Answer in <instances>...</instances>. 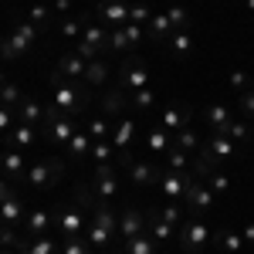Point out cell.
<instances>
[{"instance_id": "1", "label": "cell", "mask_w": 254, "mask_h": 254, "mask_svg": "<svg viewBox=\"0 0 254 254\" xmlns=\"http://www.w3.org/2000/svg\"><path fill=\"white\" fill-rule=\"evenodd\" d=\"M51 88H55V105H58L61 112L68 119H78L85 109H88V92H85V85H78L75 78H64L58 68L51 71Z\"/></svg>"}, {"instance_id": "2", "label": "cell", "mask_w": 254, "mask_h": 254, "mask_svg": "<svg viewBox=\"0 0 254 254\" xmlns=\"http://www.w3.org/2000/svg\"><path fill=\"white\" fill-rule=\"evenodd\" d=\"M75 132H78V129H75V119H68V116H64V112L58 109V105L51 102V105L44 109V122H41V136L48 139L51 146H61V149H64V146H68V139L75 136Z\"/></svg>"}, {"instance_id": "3", "label": "cell", "mask_w": 254, "mask_h": 254, "mask_svg": "<svg viewBox=\"0 0 254 254\" xmlns=\"http://www.w3.org/2000/svg\"><path fill=\"white\" fill-rule=\"evenodd\" d=\"M119 166H126V173H129V180L136 187H159V180H163V170H156L146 159H136L132 149H122L119 153Z\"/></svg>"}, {"instance_id": "4", "label": "cell", "mask_w": 254, "mask_h": 254, "mask_svg": "<svg viewBox=\"0 0 254 254\" xmlns=\"http://www.w3.org/2000/svg\"><path fill=\"white\" fill-rule=\"evenodd\" d=\"M24 180H27L31 187H38V190H48V187H55V183L64 180V159H61V156L38 159V163L24 173Z\"/></svg>"}, {"instance_id": "5", "label": "cell", "mask_w": 254, "mask_h": 254, "mask_svg": "<svg viewBox=\"0 0 254 254\" xmlns=\"http://www.w3.org/2000/svg\"><path fill=\"white\" fill-rule=\"evenodd\" d=\"M71 51L85 61H95L102 51H109V31H105V24H85L78 44H75Z\"/></svg>"}, {"instance_id": "6", "label": "cell", "mask_w": 254, "mask_h": 254, "mask_svg": "<svg viewBox=\"0 0 254 254\" xmlns=\"http://www.w3.org/2000/svg\"><path fill=\"white\" fill-rule=\"evenodd\" d=\"M207 244H210V227L203 224L200 214H190V220L180 227V248H183V254H200Z\"/></svg>"}, {"instance_id": "7", "label": "cell", "mask_w": 254, "mask_h": 254, "mask_svg": "<svg viewBox=\"0 0 254 254\" xmlns=\"http://www.w3.org/2000/svg\"><path fill=\"white\" fill-rule=\"evenodd\" d=\"M214 203H217V193L203 183V180H190L187 183V193H183V207L190 210V214H210L214 210Z\"/></svg>"}, {"instance_id": "8", "label": "cell", "mask_w": 254, "mask_h": 254, "mask_svg": "<svg viewBox=\"0 0 254 254\" xmlns=\"http://www.w3.org/2000/svg\"><path fill=\"white\" fill-rule=\"evenodd\" d=\"M51 224L61 237H81L85 231V207H55Z\"/></svg>"}, {"instance_id": "9", "label": "cell", "mask_w": 254, "mask_h": 254, "mask_svg": "<svg viewBox=\"0 0 254 254\" xmlns=\"http://www.w3.org/2000/svg\"><path fill=\"white\" fill-rule=\"evenodd\" d=\"M146 78H149V71L139 58H126L119 64V88L126 95H136L139 88H146Z\"/></svg>"}, {"instance_id": "10", "label": "cell", "mask_w": 254, "mask_h": 254, "mask_svg": "<svg viewBox=\"0 0 254 254\" xmlns=\"http://www.w3.org/2000/svg\"><path fill=\"white\" fill-rule=\"evenodd\" d=\"M88 190H92V196H98V200L119 196V176H116V170H112V163H98V170L92 173V180H88Z\"/></svg>"}, {"instance_id": "11", "label": "cell", "mask_w": 254, "mask_h": 254, "mask_svg": "<svg viewBox=\"0 0 254 254\" xmlns=\"http://www.w3.org/2000/svg\"><path fill=\"white\" fill-rule=\"evenodd\" d=\"M196 180L190 170H183V173H176V170H163V180H159V193L166 196V200H180L183 203V193H187V183Z\"/></svg>"}, {"instance_id": "12", "label": "cell", "mask_w": 254, "mask_h": 254, "mask_svg": "<svg viewBox=\"0 0 254 254\" xmlns=\"http://www.w3.org/2000/svg\"><path fill=\"white\" fill-rule=\"evenodd\" d=\"M98 17H102V24L109 27H126L129 24V3L126 0H102L98 3Z\"/></svg>"}, {"instance_id": "13", "label": "cell", "mask_w": 254, "mask_h": 254, "mask_svg": "<svg viewBox=\"0 0 254 254\" xmlns=\"http://www.w3.org/2000/svg\"><path fill=\"white\" fill-rule=\"evenodd\" d=\"M190 119H193V105L180 102V105H170V109L163 112L159 126H163V129H170V132H180V129H187V126H190Z\"/></svg>"}, {"instance_id": "14", "label": "cell", "mask_w": 254, "mask_h": 254, "mask_svg": "<svg viewBox=\"0 0 254 254\" xmlns=\"http://www.w3.org/2000/svg\"><path fill=\"white\" fill-rule=\"evenodd\" d=\"M146 231V214L139 210V207H126L122 217H119V237L122 241H129V237H136Z\"/></svg>"}, {"instance_id": "15", "label": "cell", "mask_w": 254, "mask_h": 254, "mask_svg": "<svg viewBox=\"0 0 254 254\" xmlns=\"http://www.w3.org/2000/svg\"><path fill=\"white\" fill-rule=\"evenodd\" d=\"M31 48H34V44H31V41L14 27V31L7 34V41H0V58H3V61H17V58H24Z\"/></svg>"}, {"instance_id": "16", "label": "cell", "mask_w": 254, "mask_h": 254, "mask_svg": "<svg viewBox=\"0 0 254 254\" xmlns=\"http://www.w3.org/2000/svg\"><path fill=\"white\" fill-rule=\"evenodd\" d=\"M55 224H51V214L48 210H27V217H24V237H48V231H51Z\"/></svg>"}, {"instance_id": "17", "label": "cell", "mask_w": 254, "mask_h": 254, "mask_svg": "<svg viewBox=\"0 0 254 254\" xmlns=\"http://www.w3.org/2000/svg\"><path fill=\"white\" fill-rule=\"evenodd\" d=\"M34 129H38V126L14 122V129L7 132V146H10V149H20V153H24V149H31V146L38 142V132H34Z\"/></svg>"}, {"instance_id": "18", "label": "cell", "mask_w": 254, "mask_h": 254, "mask_svg": "<svg viewBox=\"0 0 254 254\" xmlns=\"http://www.w3.org/2000/svg\"><path fill=\"white\" fill-rule=\"evenodd\" d=\"M98 105H102V116H105V119H119L122 112H126V105H129V95L116 85V88H109V92L102 95Z\"/></svg>"}, {"instance_id": "19", "label": "cell", "mask_w": 254, "mask_h": 254, "mask_svg": "<svg viewBox=\"0 0 254 254\" xmlns=\"http://www.w3.org/2000/svg\"><path fill=\"white\" fill-rule=\"evenodd\" d=\"M146 38L156 41V44H166V41L173 38V24H170V17H166V10L149 17V24H146Z\"/></svg>"}, {"instance_id": "20", "label": "cell", "mask_w": 254, "mask_h": 254, "mask_svg": "<svg viewBox=\"0 0 254 254\" xmlns=\"http://www.w3.org/2000/svg\"><path fill=\"white\" fill-rule=\"evenodd\" d=\"M0 170L7 173V180H14V183L24 180V173H27V170H24V153H20V149H7V153L0 156Z\"/></svg>"}, {"instance_id": "21", "label": "cell", "mask_w": 254, "mask_h": 254, "mask_svg": "<svg viewBox=\"0 0 254 254\" xmlns=\"http://www.w3.org/2000/svg\"><path fill=\"white\" fill-rule=\"evenodd\" d=\"M207 153L220 163V159H231V156H237L241 149H237V142L234 139H227V136H220V132H214L210 136V142H207Z\"/></svg>"}, {"instance_id": "22", "label": "cell", "mask_w": 254, "mask_h": 254, "mask_svg": "<svg viewBox=\"0 0 254 254\" xmlns=\"http://www.w3.org/2000/svg\"><path fill=\"white\" fill-rule=\"evenodd\" d=\"M24 217H27V210H24V200H20V193H14L10 200H3V203H0V220H3V224L17 227Z\"/></svg>"}, {"instance_id": "23", "label": "cell", "mask_w": 254, "mask_h": 254, "mask_svg": "<svg viewBox=\"0 0 254 254\" xmlns=\"http://www.w3.org/2000/svg\"><path fill=\"white\" fill-rule=\"evenodd\" d=\"M17 122H27V126H41L44 122V105H41L38 98H27L17 105Z\"/></svg>"}, {"instance_id": "24", "label": "cell", "mask_w": 254, "mask_h": 254, "mask_svg": "<svg viewBox=\"0 0 254 254\" xmlns=\"http://www.w3.org/2000/svg\"><path fill=\"white\" fill-rule=\"evenodd\" d=\"M203 119H207V129H214V132H224V126L234 122V119H231V105H224V102H214Z\"/></svg>"}, {"instance_id": "25", "label": "cell", "mask_w": 254, "mask_h": 254, "mask_svg": "<svg viewBox=\"0 0 254 254\" xmlns=\"http://www.w3.org/2000/svg\"><path fill=\"white\" fill-rule=\"evenodd\" d=\"M85 64H88V61L78 58L75 51H64V55L58 58V71L64 75V78H81V75H85Z\"/></svg>"}, {"instance_id": "26", "label": "cell", "mask_w": 254, "mask_h": 254, "mask_svg": "<svg viewBox=\"0 0 254 254\" xmlns=\"http://www.w3.org/2000/svg\"><path fill=\"white\" fill-rule=\"evenodd\" d=\"M146 210H149V214H156L159 220H166V224L180 227V220H183V210H187V207H183L180 200H166L163 207H146Z\"/></svg>"}, {"instance_id": "27", "label": "cell", "mask_w": 254, "mask_h": 254, "mask_svg": "<svg viewBox=\"0 0 254 254\" xmlns=\"http://www.w3.org/2000/svg\"><path fill=\"white\" fill-rule=\"evenodd\" d=\"M190 173L196 176V180H210V176L217 173V159L203 149V153H196L193 159H190Z\"/></svg>"}, {"instance_id": "28", "label": "cell", "mask_w": 254, "mask_h": 254, "mask_svg": "<svg viewBox=\"0 0 254 254\" xmlns=\"http://www.w3.org/2000/svg\"><path fill=\"white\" fill-rule=\"evenodd\" d=\"M210 244L220 248V251H227V254H237L244 248V237L237 234V231H217V234H210Z\"/></svg>"}, {"instance_id": "29", "label": "cell", "mask_w": 254, "mask_h": 254, "mask_svg": "<svg viewBox=\"0 0 254 254\" xmlns=\"http://www.w3.org/2000/svg\"><path fill=\"white\" fill-rule=\"evenodd\" d=\"M88 149H92V136H88V129H78L75 136L68 139V146H64V156L81 159V156H88Z\"/></svg>"}, {"instance_id": "30", "label": "cell", "mask_w": 254, "mask_h": 254, "mask_svg": "<svg viewBox=\"0 0 254 254\" xmlns=\"http://www.w3.org/2000/svg\"><path fill=\"white\" fill-rule=\"evenodd\" d=\"M220 136L234 139V142H237V149L244 153V149H248V142H251V126H248V122H227Z\"/></svg>"}, {"instance_id": "31", "label": "cell", "mask_w": 254, "mask_h": 254, "mask_svg": "<svg viewBox=\"0 0 254 254\" xmlns=\"http://www.w3.org/2000/svg\"><path fill=\"white\" fill-rule=\"evenodd\" d=\"M132 136H136V122H132V119H122V122L116 126V132H112V146H116V153L129 149Z\"/></svg>"}, {"instance_id": "32", "label": "cell", "mask_w": 254, "mask_h": 254, "mask_svg": "<svg viewBox=\"0 0 254 254\" xmlns=\"http://www.w3.org/2000/svg\"><path fill=\"white\" fill-rule=\"evenodd\" d=\"M146 231H149V237H153V241H166V237H173V224H166V220H159L156 214H149V210H146Z\"/></svg>"}, {"instance_id": "33", "label": "cell", "mask_w": 254, "mask_h": 254, "mask_svg": "<svg viewBox=\"0 0 254 254\" xmlns=\"http://www.w3.org/2000/svg\"><path fill=\"white\" fill-rule=\"evenodd\" d=\"M166 48L173 51L176 58H187V55L193 51V34H190V31H173V38L166 41Z\"/></svg>"}, {"instance_id": "34", "label": "cell", "mask_w": 254, "mask_h": 254, "mask_svg": "<svg viewBox=\"0 0 254 254\" xmlns=\"http://www.w3.org/2000/svg\"><path fill=\"white\" fill-rule=\"evenodd\" d=\"M105 78H109V64H105L102 58H95V61H88V64H85V75H81L85 85H102Z\"/></svg>"}, {"instance_id": "35", "label": "cell", "mask_w": 254, "mask_h": 254, "mask_svg": "<svg viewBox=\"0 0 254 254\" xmlns=\"http://www.w3.org/2000/svg\"><path fill=\"white\" fill-rule=\"evenodd\" d=\"M126 251L129 254H156V241L149 237V231H142V234L126 241Z\"/></svg>"}, {"instance_id": "36", "label": "cell", "mask_w": 254, "mask_h": 254, "mask_svg": "<svg viewBox=\"0 0 254 254\" xmlns=\"http://www.w3.org/2000/svg\"><path fill=\"white\" fill-rule=\"evenodd\" d=\"M20 254H61V244L55 237H34V241H27V248Z\"/></svg>"}, {"instance_id": "37", "label": "cell", "mask_w": 254, "mask_h": 254, "mask_svg": "<svg viewBox=\"0 0 254 254\" xmlns=\"http://www.w3.org/2000/svg\"><path fill=\"white\" fill-rule=\"evenodd\" d=\"M20 102H24V92H20L14 81L3 78V81H0V105H7V109H14V112H17Z\"/></svg>"}, {"instance_id": "38", "label": "cell", "mask_w": 254, "mask_h": 254, "mask_svg": "<svg viewBox=\"0 0 254 254\" xmlns=\"http://www.w3.org/2000/svg\"><path fill=\"white\" fill-rule=\"evenodd\" d=\"M173 146L193 156L196 149H200V136H196V129H190V126H187V129H180V132H176V139H173Z\"/></svg>"}, {"instance_id": "39", "label": "cell", "mask_w": 254, "mask_h": 254, "mask_svg": "<svg viewBox=\"0 0 254 254\" xmlns=\"http://www.w3.org/2000/svg\"><path fill=\"white\" fill-rule=\"evenodd\" d=\"M146 146H149V153H166V149H170V129L156 126V129L149 132V139H146Z\"/></svg>"}, {"instance_id": "40", "label": "cell", "mask_w": 254, "mask_h": 254, "mask_svg": "<svg viewBox=\"0 0 254 254\" xmlns=\"http://www.w3.org/2000/svg\"><path fill=\"white\" fill-rule=\"evenodd\" d=\"M166 166H170V170H176V173L190 170V153H183V149L170 146V149H166Z\"/></svg>"}, {"instance_id": "41", "label": "cell", "mask_w": 254, "mask_h": 254, "mask_svg": "<svg viewBox=\"0 0 254 254\" xmlns=\"http://www.w3.org/2000/svg\"><path fill=\"white\" fill-rule=\"evenodd\" d=\"M85 20H88V14H78V17H64L58 24V31L64 34V38H78L81 31H85Z\"/></svg>"}, {"instance_id": "42", "label": "cell", "mask_w": 254, "mask_h": 254, "mask_svg": "<svg viewBox=\"0 0 254 254\" xmlns=\"http://www.w3.org/2000/svg\"><path fill=\"white\" fill-rule=\"evenodd\" d=\"M166 17L173 24V31H187V24H190V10L183 7V3H173L170 10H166Z\"/></svg>"}, {"instance_id": "43", "label": "cell", "mask_w": 254, "mask_h": 254, "mask_svg": "<svg viewBox=\"0 0 254 254\" xmlns=\"http://www.w3.org/2000/svg\"><path fill=\"white\" fill-rule=\"evenodd\" d=\"M61 254H92V241H85V237H64Z\"/></svg>"}, {"instance_id": "44", "label": "cell", "mask_w": 254, "mask_h": 254, "mask_svg": "<svg viewBox=\"0 0 254 254\" xmlns=\"http://www.w3.org/2000/svg\"><path fill=\"white\" fill-rule=\"evenodd\" d=\"M88 136L95 139V142H102V139L109 136V119H105V116L92 119V122H88Z\"/></svg>"}, {"instance_id": "45", "label": "cell", "mask_w": 254, "mask_h": 254, "mask_svg": "<svg viewBox=\"0 0 254 254\" xmlns=\"http://www.w3.org/2000/svg\"><path fill=\"white\" fill-rule=\"evenodd\" d=\"M112 237H116V234H109L105 227H95V224H88V241H92V248H105Z\"/></svg>"}, {"instance_id": "46", "label": "cell", "mask_w": 254, "mask_h": 254, "mask_svg": "<svg viewBox=\"0 0 254 254\" xmlns=\"http://www.w3.org/2000/svg\"><path fill=\"white\" fill-rule=\"evenodd\" d=\"M149 17H153V10L146 3H129V20L132 24H149Z\"/></svg>"}, {"instance_id": "47", "label": "cell", "mask_w": 254, "mask_h": 254, "mask_svg": "<svg viewBox=\"0 0 254 254\" xmlns=\"http://www.w3.org/2000/svg\"><path fill=\"white\" fill-rule=\"evenodd\" d=\"M27 17L34 20V24H38V27H44V24H51V10H48V3H34V7H31V14H27Z\"/></svg>"}, {"instance_id": "48", "label": "cell", "mask_w": 254, "mask_h": 254, "mask_svg": "<svg viewBox=\"0 0 254 254\" xmlns=\"http://www.w3.org/2000/svg\"><path fill=\"white\" fill-rule=\"evenodd\" d=\"M109 48H112V51H126V48H129L126 27H116V31H109Z\"/></svg>"}, {"instance_id": "49", "label": "cell", "mask_w": 254, "mask_h": 254, "mask_svg": "<svg viewBox=\"0 0 254 254\" xmlns=\"http://www.w3.org/2000/svg\"><path fill=\"white\" fill-rule=\"evenodd\" d=\"M129 102H132V105H136V109H149V105H153V102H156V95H153V92H149V88H139L136 95H129Z\"/></svg>"}, {"instance_id": "50", "label": "cell", "mask_w": 254, "mask_h": 254, "mask_svg": "<svg viewBox=\"0 0 254 254\" xmlns=\"http://www.w3.org/2000/svg\"><path fill=\"white\" fill-rule=\"evenodd\" d=\"M112 153H116V146H112V142H95V146H92V156H95L98 163H109Z\"/></svg>"}, {"instance_id": "51", "label": "cell", "mask_w": 254, "mask_h": 254, "mask_svg": "<svg viewBox=\"0 0 254 254\" xmlns=\"http://www.w3.org/2000/svg\"><path fill=\"white\" fill-rule=\"evenodd\" d=\"M203 183H207V187H210V190H214L217 196H220V193H227V187H231V180H227L224 173H214L210 180H203Z\"/></svg>"}, {"instance_id": "52", "label": "cell", "mask_w": 254, "mask_h": 254, "mask_svg": "<svg viewBox=\"0 0 254 254\" xmlns=\"http://www.w3.org/2000/svg\"><path fill=\"white\" fill-rule=\"evenodd\" d=\"M231 85H234L237 92H248V88H251V75L237 68V71H231Z\"/></svg>"}, {"instance_id": "53", "label": "cell", "mask_w": 254, "mask_h": 254, "mask_svg": "<svg viewBox=\"0 0 254 254\" xmlns=\"http://www.w3.org/2000/svg\"><path fill=\"white\" fill-rule=\"evenodd\" d=\"M241 116L244 119H254V92H241Z\"/></svg>"}, {"instance_id": "54", "label": "cell", "mask_w": 254, "mask_h": 254, "mask_svg": "<svg viewBox=\"0 0 254 254\" xmlns=\"http://www.w3.org/2000/svg\"><path fill=\"white\" fill-rule=\"evenodd\" d=\"M142 34H146V31H142V24H132V20L126 24V38H129V44H139Z\"/></svg>"}, {"instance_id": "55", "label": "cell", "mask_w": 254, "mask_h": 254, "mask_svg": "<svg viewBox=\"0 0 254 254\" xmlns=\"http://www.w3.org/2000/svg\"><path fill=\"white\" fill-rule=\"evenodd\" d=\"M7 129H14V109L0 105V132H7Z\"/></svg>"}, {"instance_id": "56", "label": "cell", "mask_w": 254, "mask_h": 254, "mask_svg": "<svg viewBox=\"0 0 254 254\" xmlns=\"http://www.w3.org/2000/svg\"><path fill=\"white\" fill-rule=\"evenodd\" d=\"M14 193H17V187H14V180H7V176H0V203H3V200H10Z\"/></svg>"}, {"instance_id": "57", "label": "cell", "mask_w": 254, "mask_h": 254, "mask_svg": "<svg viewBox=\"0 0 254 254\" xmlns=\"http://www.w3.org/2000/svg\"><path fill=\"white\" fill-rule=\"evenodd\" d=\"M241 237H244V241H248V244H254V224H248V227H244V231H241Z\"/></svg>"}, {"instance_id": "58", "label": "cell", "mask_w": 254, "mask_h": 254, "mask_svg": "<svg viewBox=\"0 0 254 254\" xmlns=\"http://www.w3.org/2000/svg\"><path fill=\"white\" fill-rule=\"evenodd\" d=\"M55 10H61V14H68V10H71V0H55Z\"/></svg>"}, {"instance_id": "59", "label": "cell", "mask_w": 254, "mask_h": 254, "mask_svg": "<svg viewBox=\"0 0 254 254\" xmlns=\"http://www.w3.org/2000/svg\"><path fill=\"white\" fill-rule=\"evenodd\" d=\"M0 254H20V251H14V248H0Z\"/></svg>"}, {"instance_id": "60", "label": "cell", "mask_w": 254, "mask_h": 254, "mask_svg": "<svg viewBox=\"0 0 254 254\" xmlns=\"http://www.w3.org/2000/svg\"><path fill=\"white\" fill-rule=\"evenodd\" d=\"M112 254H129V251H126V248H122V251H112Z\"/></svg>"}, {"instance_id": "61", "label": "cell", "mask_w": 254, "mask_h": 254, "mask_svg": "<svg viewBox=\"0 0 254 254\" xmlns=\"http://www.w3.org/2000/svg\"><path fill=\"white\" fill-rule=\"evenodd\" d=\"M248 7H251V10H254V0H248Z\"/></svg>"}, {"instance_id": "62", "label": "cell", "mask_w": 254, "mask_h": 254, "mask_svg": "<svg viewBox=\"0 0 254 254\" xmlns=\"http://www.w3.org/2000/svg\"><path fill=\"white\" fill-rule=\"evenodd\" d=\"M251 92H254V78H251Z\"/></svg>"}, {"instance_id": "63", "label": "cell", "mask_w": 254, "mask_h": 254, "mask_svg": "<svg viewBox=\"0 0 254 254\" xmlns=\"http://www.w3.org/2000/svg\"><path fill=\"white\" fill-rule=\"evenodd\" d=\"M196 3H203V0H196Z\"/></svg>"}, {"instance_id": "64", "label": "cell", "mask_w": 254, "mask_h": 254, "mask_svg": "<svg viewBox=\"0 0 254 254\" xmlns=\"http://www.w3.org/2000/svg\"><path fill=\"white\" fill-rule=\"evenodd\" d=\"M0 227H3V220H0Z\"/></svg>"}]
</instances>
